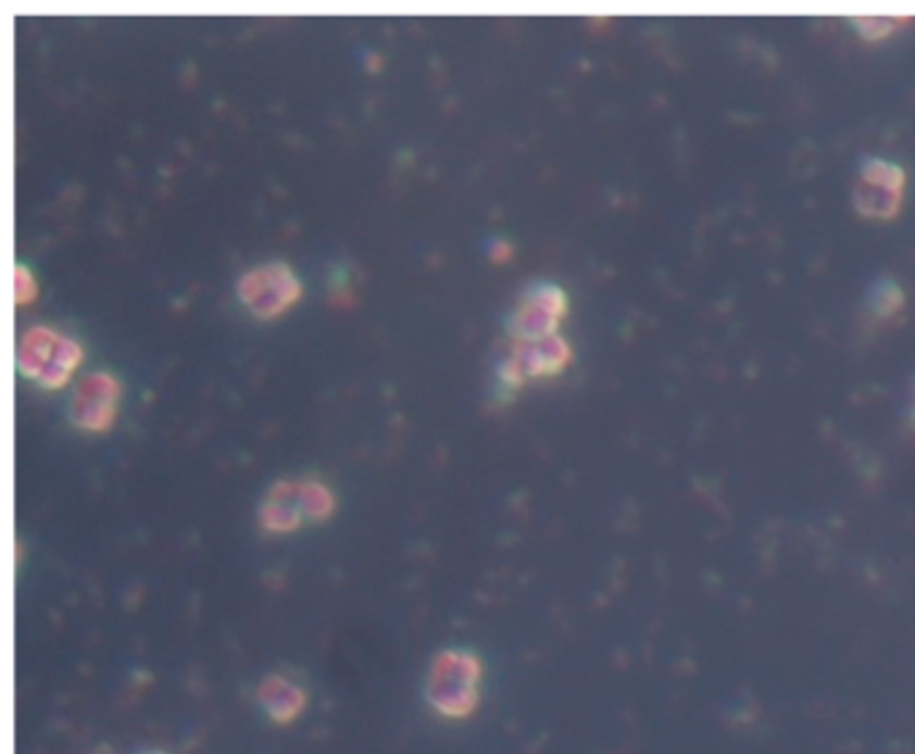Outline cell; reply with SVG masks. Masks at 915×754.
I'll return each mask as SVG.
<instances>
[{"instance_id": "cell-3", "label": "cell", "mask_w": 915, "mask_h": 754, "mask_svg": "<svg viewBox=\"0 0 915 754\" xmlns=\"http://www.w3.org/2000/svg\"><path fill=\"white\" fill-rule=\"evenodd\" d=\"M301 293L304 288H301L299 277L283 261L250 268L237 282L239 301L259 319H274L277 314L288 312L301 299Z\"/></svg>"}, {"instance_id": "cell-7", "label": "cell", "mask_w": 915, "mask_h": 754, "mask_svg": "<svg viewBox=\"0 0 915 754\" xmlns=\"http://www.w3.org/2000/svg\"><path fill=\"white\" fill-rule=\"evenodd\" d=\"M259 699L261 712L266 714L268 722L288 728L293 725L309 706V693L301 682H296L288 674H266L259 682Z\"/></svg>"}, {"instance_id": "cell-12", "label": "cell", "mask_w": 915, "mask_h": 754, "mask_svg": "<svg viewBox=\"0 0 915 754\" xmlns=\"http://www.w3.org/2000/svg\"><path fill=\"white\" fill-rule=\"evenodd\" d=\"M137 754H167L164 750H142V752H137Z\"/></svg>"}, {"instance_id": "cell-6", "label": "cell", "mask_w": 915, "mask_h": 754, "mask_svg": "<svg viewBox=\"0 0 915 754\" xmlns=\"http://www.w3.org/2000/svg\"><path fill=\"white\" fill-rule=\"evenodd\" d=\"M902 186H905V173L897 164L870 159L856 188V208L875 218H891L900 210Z\"/></svg>"}, {"instance_id": "cell-5", "label": "cell", "mask_w": 915, "mask_h": 754, "mask_svg": "<svg viewBox=\"0 0 915 754\" xmlns=\"http://www.w3.org/2000/svg\"><path fill=\"white\" fill-rule=\"evenodd\" d=\"M118 398H122V385L116 376L108 370H89L73 390L67 416L78 430L108 432L116 422Z\"/></svg>"}, {"instance_id": "cell-2", "label": "cell", "mask_w": 915, "mask_h": 754, "mask_svg": "<svg viewBox=\"0 0 915 754\" xmlns=\"http://www.w3.org/2000/svg\"><path fill=\"white\" fill-rule=\"evenodd\" d=\"M82 360V344L49 325L27 328L20 339V352H16L20 374L36 381L41 390H60Z\"/></svg>"}, {"instance_id": "cell-1", "label": "cell", "mask_w": 915, "mask_h": 754, "mask_svg": "<svg viewBox=\"0 0 915 754\" xmlns=\"http://www.w3.org/2000/svg\"><path fill=\"white\" fill-rule=\"evenodd\" d=\"M484 661L476 650L443 648L433 655L425 679V701L438 717L471 719L480 706Z\"/></svg>"}, {"instance_id": "cell-4", "label": "cell", "mask_w": 915, "mask_h": 754, "mask_svg": "<svg viewBox=\"0 0 915 754\" xmlns=\"http://www.w3.org/2000/svg\"><path fill=\"white\" fill-rule=\"evenodd\" d=\"M567 314V296L551 282L531 285L518 301L507 334L513 341H540L559 334V323Z\"/></svg>"}, {"instance_id": "cell-9", "label": "cell", "mask_w": 915, "mask_h": 754, "mask_svg": "<svg viewBox=\"0 0 915 754\" xmlns=\"http://www.w3.org/2000/svg\"><path fill=\"white\" fill-rule=\"evenodd\" d=\"M507 357L518 365L524 379H531V376L562 374L572 360V350L567 341L556 334L540 341H513Z\"/></svg>"}, {"instance_id": "cell-8", "label": "cell", "mask_w": 915, "mask_h": 754, "mask_svg": "<svg viewBox=\"0 0 915 754\" xmlns=\"http://www.w3.org/2000/svg\"><path fill=\"white\" fill-rule=\"evenodd\" d=\"M259 524L272 535H293L306 524L301 481H277L263 497Z\"/></svg>"}, {"instance_id": "cell-13", "label": "cell", "mask_w": 915, "mask_h": 754, "mask_svg": "<svg viewBox=\"0 0 915 754\" xmlns=\"http://www.w3.org/2000/svg\"><path fill=\"white\" fill-rule=\"evenodd\" d=\"M913 425H915V405H913Z\"/></svg>"}, {"instance_id": "cell-11", "label": "cell", "mask_w": 915, "mask_h": 754, "mask_svg": "<svg viewBox=\"0 0 915 754\" xmlns=\"http://www.w3.org/2000/svg\"><path fill=\"white\" fill-rule=\"evenodd\" d=\"M900 304H902V293L894 282H886V285H880V288H875L873 310L878 314H883L886 317V314L894 312Z\"/></svg>"}, {"instance_id": "cell-10", "label": "cell", "mask_w": 915, "mask_h": 754, "mask_svg": "<svg viewBox=\"0 0 915 754\" xmlns=\"http://www.w3.org/2000/svg\"><path fill=\"white\" fill-rule=\"evenodd\" d=\"M301 481V497H304V511L309 524L328 521L336 513V497L334 491L325 487L317 478H299Z\"/></svg>"}]
</instances>
